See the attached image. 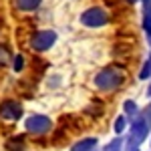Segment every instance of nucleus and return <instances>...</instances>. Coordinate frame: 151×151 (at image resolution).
Here are the masks:
<instances>
[{
  "label": "nucleus",
  "instance_id": "4be33fe9",
  "mask_svg": "<svg viewBox=\"0 0 151 151\" xmlns=\"http://www.w3.org/2000/svg\"><path fill=\"white\" fill-rule=\"evenodd\" d=\"M149 151H151V149H149Z\"/></svg>",
  "mask_w": 151,
  "mask_h": 151
},
{
  "label": "nucleus",
  "instance_id": "1a4fd4ad",
  "mask_svg": "<svg viewBox=\"0 0 151 151\" xmlns=\"http://www.w3.org/2000/svg\"><path fill=\"white\" fill-rule=\"evenodd\" d=\"M99 149V137L97 135H83L69 145V151H97Z\"/></svg>",
  "mask_w": 151,
  "mask_h": 151
},
{
  "label": "nucleus",
  "instance_id": "f3484780",
  "mask_svg": "<svg viewBox=\"0 0 151 151\" xmlns=\"http://www.w3.org/2000/svg\"><path fill=\"white\" fill-rule=\"evenodd\" d=\"M125 147V135H115L109 143H105L101 151H123Z\"/></svg>",
  "mask_w": 151,
  "mask_h": 151
},
{
  "label": "nucleus",
  "instance_id": "f03ea898",
  "mask_svg": "<svg viewBox=\"0 0 151 151\" xmlns=\"http://www.w3.org/2000/svg\"><path fill=\"white\" fill-rule=\"evenodd\" d=\"M113 20H115L113 12L109 10V6H105V4H89L77 16L79 26L87 28V30H103L107 26H111Z\"/></svg>",
  "mask_w": 151,
  "mask_h": 151
},
{
  "label": "nucleus",
  "instance_id": "9b49d317",
  "mask_svg": "<svg viewBox=\"0 0 151 151\" xmlns=\"http://www.w3.org/2000/svg\"><path fill=\"white\" fill-rule=\"evenodd\" d=\"M121 113L127 117L129 123H131V121L141 113V107H139V103H137L135 99H125V101L121 103Z\"/></svg>",
  "mask_w": 151,
  "mask_h": 151
},
{
  "label": "nucleus",
  "instance_id": "4468645a",
  "mask_svg": "<svg viewBox=\"0 0 151 151\" xmlns=\"http://www.w3.org/2000/svg\"><path fill=\"white\" fill-rule=\"evenodd\" d=\"M63 85H65V77L60 73H48L45 77V87L48 91H58Z\"/></svg>",
  "mask_w": 151,
  "mask_h": 151
},
{
  "label": "nucleus",
  "instance_id": "f8f14e48",
  "mask_svg": "<svg viewBox=\"0 0 151 151\" xmlns=\"http://www.w3.org/2000/svg\"><path fill=\"white\" fill-rule=\"evenodd\" d=\"M85 115L91 117V119H99V117L105 115V105L101 99H93L91 103L85 107Z\"/></svg>",
  "mask_w": 151,
  "mask_h": 151
},
{
  "label": "nucleus",
  "instance_id": "6ab92c4d",
  "mask_svg": "<svg viewBox=\"0 0 151 151\" xmlns=\"http://www.w3.org/2000/svg\"><path fill=\"white\" fill-rule=\"evenodd\" d=\"M145 97H147V99L151 101V81L147 83V91H145Z\"/></svg>",
  "mask_w": 151,
  "mask_h": 151
},
{
  "label": "nucleus",
  "instance_id": "dca6fc26",
  "mask_svg": "<svg viewBox=\"0 0 151 151\" xmlns=\"http://www.w3.org/2000/svg\"><path fill=\"white\" fill-rule=\"evenodd\" d=\"M12 57H14L12 48L8 47L6 42H0V70H2V69H6V67H10Z\"/></svg>",
  "mask_w": 151,
  "mask_h": 151
},
{
  "label": "nucleus",
  "instance_id": "7ed1b4c3",
  "mask_svg": "<svg viewBox=\"0 0 151 151\" xmlns=\"http://www.w3.org/2000/svg\"><path fill=\"white\" fill-rule=\"evenodd\" d=\"M22 129L30 139L50 137L52 131L57 129V123H55V119L50 115L40 113V111H35V113H28V115L22 119Z\"/></svg>",
  "mask_w": 151,
  "mask_h": 151
},
{
  "label": "nucleus",
  "instance_id": "6e6552de",
  "mask_svg": "<svg viewBox=\"0 0 151 151\" xmlns=\"http://www.w3.org/2000/svg\"><path fill=\"white\" fill-rule=\"evenodd\" d=\"M47 0H12V8L20 14H38Z\"/></svg>",
  "mask_w": 151,
  "mask_h": 151
},
{
  "label": "nucleus",
  "instance_id": "2eb2a0df",
  "mask_svg": "<svg viewBox=\"0 0 151 151\" xmlns=\"http://www.w3.org/2000/svg\"><path fill=\"white\" fill-rule=\"evenodd\" d=\"M111 127H113V133H115V135H127V131H129V119L123 115V113H119V115L113 119Z\"/></svg>",
  "mask_w": 151,
  "mask_h": 151
},
{
  "label": "nucleus",
  "instance_id": "423d86ee",
  "mask_svg": "<svg viewBox=\"0 0 151 151\" xmlns=\"http://www.w3.org/2000/svg\"><path fill=\"white\" fill-rule=\"evenodd\" d=\"M26 111H24V103L16 97H6L0 101V123L2 125H16L20 123Z\"/></svg>",
  "mask_w": 151,
  "mask_h": 151
},
{
  "label": "nucleus",
  "instance_id": "a211bd4d",
  "mask_svg": "<svg viewBox=\"0 0 151 151\" xmlns=\"http://www.w3.org/2000/svg\"><path fill=\"white\" fill-rule=\"evenodd\" d=\"M123 2H125L127 6H135V4H139L141 0H123Z\"/></svg>",
  "mask_w": 151,
  "mask_h": 151
},
{
  "label": "nucleus",
  "instance_id": "0eeeda50",
  "mask_svg": "<svg viewBox=\"0 0 151 151\" xmlns=\"http://www.w3.org/2000/svg\"><path fill=\"white\" fill-rule=\"evenodd\" d=\"M2 147H4V151H28V147H30V137L24 131L22 133H10L4 139Z\"/></svg>",
  "mask_w": 151,
  "mask_h": 151
},
{
  "label": "nucleus",
  "instance_id": "9d476101",
  "mask_svg": "<svg viewBox=\"0 0 151 151\" xmlns=\"http://www.w3.org/2000/svg\"><path fill=\"white\" fill-rule=\"evenodd\" d=\"M141 28L143 35L147 38V42H151V0H141Z\"/></svg>",
  "mask_w": 151,
  "mask_h": 151
},
{
  "label": "nucleus",
  "instance_id": "412c9836",
  "mask_svg": "<svg viewBox=\"0 0 151 151\" xmlns=\"http://www.w3.org/2000/svg\"><path fill=\"white\" fill-rule=\"evenodd\" d=\"M137 151H141V149H137Z\"/></svg>",
  "mask_w": 151,
  "mask_h": 151
},
{
  "label": "nucleus",
  "instance_id": "aec40b11",
  "mask_svg": "<svg viewBox=\"0 0 151 151\" xmlns=\"http://www.w3.org/2000/svg\"><path fill=\"white\" fill-rule=\"evenodd\" d=\"M70 2H79V0H70Z\"/></svg>",
  "mask_w": 151,
  "mask_h": 151
},
{
  "label": "nucleus",
  "instance_id": "20e7f679",
  "mask_svg": "<svg viewBox=\"0 0 151 151\" xmlns=\"http://www.w3.org/2000/svg\"><path fill=\"white\" fill-rule=\"evenodd\" d=\"M58 32L50 26H45V28H35L30 35H28V40H26V47L32 55H47L52 48L58 45Z\"/></svg>",
  "mask_w": 151,
  "mask_h": 151
},
{
  "label": "nucleus",
  "instance_id": "f257e3e1",
  "mask_svg": "<svg viewBox=\"0 0 151 151\" xmlns=\"http://www.w3.org/2000/svg\"><path fill=\"white\" fill-rule=\"evenodd\" d=\"M127 67L123 63H111L97 69L91 77V87L99 95H115L127 85Z\"/></svg>",
  "mask_w": 151,
  "mask_h": 151
},
{
  "label": "nucleus",
  "instance_id": "ddd939ff",
  "mask_svg": "<svg viewBox=\"0 0 151 151\" xmlns=\"http://www.w3.org/2000/svg\"><path fill=\"white\" fill-rule=\"evenodd\" d=\"M28 67V60H26V55L24 52H14L12 57V63H10V69L14 75H22L24 70Z\"/></svg>",
  "mask_w": 151,
  "mask_h": 151
},
{
  "label": "nucleus",
  "instance_id": "39448f33",
  "mask_svg": "<svg viewBox=\"0 0 151 151\" xmlns=\"http://www.w3.org/2000/svg\"><path fill=\"white\" fill-rule=\"evenodd\" d=\"M127 135L131 139H135L139 145H143V143L151 137V101L145 109H141L139 115L129 123Z\"/></svg>",
  "mask_w": 151,
  "mask_h": 151
}]
</instances>
